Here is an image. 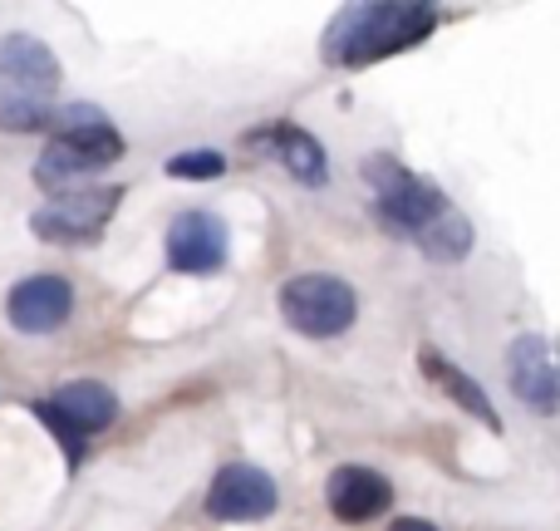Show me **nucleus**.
I'll return each instance as SVG.
<instances>
[{"label":"nucleus","mask_w":560,"mask_h":531,"mask_svg":"<svg viewBox=\"0 0 560 531\" xmlns=\"http://www.w3.org/2000/svg\"><path fill=\"white\" fill-rule=\"evenodd\" d=\"M438 30V10L423 0H378V5H349L329 20L325 59L339 69H364L398 49L423 45Z\"/></svg>","instance_id":"1"},{"label":"nucleus","mask_w":560,"mask_h":531,"mask_svg":"<svg viewBox=\"0 0 560 531\" xmlns=\"http://www.w3.org/2000/svg\"><path fill=\"white\" fill-rule=\"evenodd\" d=\"M280 315L310 339H335L354 325L359 296L339 276H295L280 286Z\"/></svg>","instance_id":"2"},{"label":"nucleus","mask_w":560,"mask_h":531,"mask_svg":"<svg viewBox=\"0 0 560 531\" xmlns=\"http://www.w3.org/2000/svg\"><path fill=\"white\" fill-rule=\"evenodd\" d=\"M364 177L374 183L378 212H384L404 236H413V242L438 222V217L447 212V197L438 193L428 177L408 173V168H398L394 158H384V153L369 158V163H364Z\"/></svg>","instance_id":"3"},{"label":"nucleus","mask_w":560,"mask_h":531,"mask_svg":"<svg viewBox=\"0 0 560 531\" xmlns=\"http://www.w3.org/2000/svg\"><path fill=\"white\" fill-rule=\"evenodd\" d=\"M118 158H124V138L114 134V124L79 128V134L49 138V148L39 153V163H35V183L49 187V193H69L79 177L98 173V168L118 163Z\"/></svg>","instance_id":"4"},{"label":"nucleus","mask_w":560,"mask_h":531,"mask_svg":"<svg viewBox=\"0 0 560 531\" xmlns=\"http://www.w3.org/2000/svg\"><path fill=\"white\" fill-rule=\"evenodd\" d=\"M124 203V187H69L55 193V203L35 212V236L55 246H74V242H94L104 232V222L118 212Z\"/></svg>","instance_id":"5"},{"label":"nucleus","mask_w":560,"mask_h":531,"mask_svg":"<svg viewBox=\"0 0 560 531\" xmlns=\"http://www.w3.org/2000/svg\"><path fill=\"white\" fill-rule=\"evenodd\" d=\"M226 252H232V236L212 212H183L167 227V266L177 276H212L226 266Z\"/></svg>","instance_id":"6"},{"label":"nucleus","mask_w":560,"mask_h":531,"mask_svg":"<svg viewBox=\"0 0 560 531\" xmlns=\"http://www.w3.org/2000/svg\"><path fill=\"white\" fill-rule=\"evenodd\" d=\"M0 84L10 89L5 99H20V104H45V99L59 89V59L49 55L45 39L5 35L0 39Z\"/></svg>","instance_id":"7"},{"label":"nucleus","mask_w":560,"mask_h":531,"mask_svg":"<svg viewBox=\"0 0 560 531\" xmlns=\"http://www.w3.org/2000/svg\"><path fill=\"white\" fill-rule=\"evenodd\" d=\"M276 483L252 463H226L212 477V493H207V512L217 522H261V517L276 512Z\"/></svg>","instance_id":"8"},{"label":"nucleus","mask_w":560,"mask_h":531,"mask_svg":"<svg viewBox=\"0 0 560 531\" xmlns=\"http://www.w3.org/2000/svg\"><path fill=\"white\" fill-rule=\"evenodd\" d=\"M74 310V286L65 276H30L5 296V320L20 335H55Z\"/></svg>","instance_id":"9"},{"label":"nucleus","mask_w":560,"mask_h":531,"mask_svg":"<svg viewBox=\"0 0 560 531\" xmlns=\"http://www.w3.org/2000/svg\"><path fill=\"white\" fill-rule=\"evenodd\" d=\"M325 503L339 522H374V517H384L388 507H394V487H388V477H378L374 467L345 463L329 473Z\"/></svg>","instance_id":"10"},{"label":"nucleus","mask_w":560,"mask_h":531,"mask_svg":"<svg viewBox=\"0 0 560 531\" xmlns=\"http://www.w3.org/2000/svg\"><path fill=\"white\" fill-rule=\"evenodd\" d=\"M506 369H512V389L526 408L536 414H556L560 408V365L551 355V345L536 335H522L506 355Z\"/></svg>","instance_id":"11"},{"label":"nucleus","mask_w":560,"mask_h":531,"mask_svg":"<svg viewBox=\"0 0 560 531\" xmlns=\"http://www.w3.org/2000/svg\"><path fill=\"white\" fill-rule=\"evenodd\" d=\"M418 365H423V374L433 379V384L443 389V394L453 399V404H463L467 414L477 418V424H487V428H492V434H502V414H497V408H492V399H487V389L477 384L472 374H463V369H457V365H447V359L438 355V349H423V355H418Z\"/></svg>","instance_id":"12"},{"label":"nucleus","mask_w":560,"mask_h":531,"mask_svg":"<svg viewBox=\"0 0 560 531\" xmlns=\"http://www.w3.org/2000/svg\"><path fill=\"white\" fill-rule=\"evenodd\" d=\"M252 143L271 148L276 163H285V173L300 177V183H325V148H319L315 138L305 134V128L276 124V128H261V134H252Z\"/></svg>","instance_id":"13"},{"label":"nucleus","mask_w":560,"mask_h":531,"mask_svg":"<svg viewBox=\"0 0 560 531\" xmlns=\"http://www.w3.org/2000/svg\"><path fill=\"white\" fill-rule=\"evenodd\" d=\"M49 404H55L59 414H65L84 438L98 434V428H108V424H114V414H118L114 389L94 384V379H74V384H59V394L49 399Z\"/></svg>","instance_id":"14"},{"label":"nucleus","mask_w":560,"mask_h":531,"mask_svg":"<svg viewBox=\"0 0 560 531\" xmlns=\"http://www.w3.org/2000/svg\"><path fill=\"white\" fill-rule=\"evenodd\" d=\"M418 246H423L433 262H463V256L472 252V227H467L463 212H453V207H447V212L438 217L423 236H418Z\"/></svg>","instance_id":"15"},{"label":"nucleus","mask_w":560,"mask_h":531,"mask_svg":"<svg viewBox=\"0 0 560 531\" xmlns=\"http://www.w3.org/2000/svg\"><path fill=\"white\" fill-rule=\"evenodd\" d=\"M226 173V158L217 148H192V153L167 158V177H192V183H212Z\"/></svg>","instance_id":"16"},{"label":"nucleus","mask_w":560,"mask_h":531,"mask_svg":"<svg viewBox=\"0 0 560 531\" xmlns=\"http://www.w3.org/2000/svg\"><path fill=\"white\" fill-rule=\"evenodd\" d=\"M30 408H35V418H45V424H49V434H55V443L65 448L69 467H79V463H84V434H79V428L69 424V418L59 414V408L49 404V399H39V404H30Z\"/></svg>","instance_id":"17"},{"label":"nucleus","mask_w":560,"mask_h":531,"mask_svg":"<svg viewBox=\"0 0 560 531\" xmlns=\"http://www.w3.org/2000/svg\"><path fill=\"white\" fill-rule=\"evenodd\" d=\"M388 531H438V527H433V522H423V517H398V522L388 527Z\"/></svg>","instance_id":"18"}]
</instances>
